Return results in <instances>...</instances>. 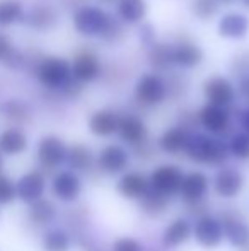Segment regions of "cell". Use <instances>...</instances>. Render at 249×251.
<instances>
[{
	"mask_svg": "<svg viewBox=\"0 0 249 251\" xmlns=\"http://www.w3.org/2000/svg\"><path fill=\"white\" fill-rule=\"evenodd\" d=\"M183 155L188 161L206 168H222L230 157L226 140L205 132H193L189 135Z\"/></svg>",
	"mask_w": 249,
	"mask_h": 251,
	"instance_id": "6da1fadb",
	"label": "cell"
},
{
	"mask_svg": "<svg viewBox=\"0 0 249 251\" xmlns=\"http://www.w3.org/2000/svg\"><path fill=\"white\" fill-rule=\"evenodd\" d=\"M67 154H68V146L67 142L58 135H43L36 144V152H34V157L38 162V169L48 175L62 168L67 162Z\"/></svg>",
	"mask_w": 249,
	"mask_h": 251,
	"instance_id": "7a4b0ae2",
	"label": "cell"
},
{
	"mask_svg": "<svg viewBox=\"0 0 249 251\" xmlns=\"http://www.w3.org/2000/svg\"><path fill=\"white\" fill-rule=\"evenodd\" d=\"M36 79L46 89L60 91L72 79V63L62 56H45L36 63Z\"/></svg>",
	"mask_w": 249,
	"mask_h": 251,
	"instance_id": "3957f363",
	"label": "cell"
},
{
	"mask_svg": "<svg viewBox=\"0 0 249 251\" xmlns=\"http://www.w3.org/2000/svg\"><path fill=\"white\" fill-rule=\"evenodd\" d=\"M217 217L224 229V241H227L237 251L249 246V224L237 208L226 207Z\"/></svg>",
	"mask_w": 249,
	"mask_h": 251,
	"instance_id": "277c9868",
	"label": "cell"
},
{
	"mask_svg": "<svg viewBox=\"0 0 249 251\" xmlns=\"http://www.w3.org/2000/svg\"><path fill=\"white\" fill-rule=\"evenodd\" d=\"M50 193L57 201L62 203H75L80 199L84 190L82 176L70 169H58L48 179Z\"/></svg>",
	"mask_w": 249,
	"mask_h": 251,
	"instance_id": "5b68a950",
	"label": "cell"
},
{
	"mask_svg": "<svg viewBox=\"0 0 249 251\" xmlns=\"http://www.w3.org/2000/svg\"><path fill=\"white\" fill-rule=\"evenodd\" d=\"M132 154L121 144H108L96 154V171L104 176H121L130 169Z\"/></svg>",
	"mask_w": 249,
	"mask_h": 251,
	"instance_id": "8992f818",
	"label": "cell"
},
{
	"mask_svg": "<svg viewBox=\"0 0 249 251\" xmlns=\"http://www.w3.org/2000/svg\"><path fill=\"white\" fill-rule=\"evenodd\" d=\"M184 171L178 164H159L149 173V185L150 190L160 193V195L167 197L173 200L180 193V186L183 181Z\"/></svg>",
	"mask_w": 249,
	"mask_h": 251,
	"instance_id": "52a82bcc",
	"label": "cell"
},
{
	"mask_svg": "<svg viewBox=\"0 0 249 251\" xmlns=\"http://www.w3.org/2000/svg\"><path fill=\"white\" fill-rule=\"evenodd\" d=\"M246 186V178L243 171L237 169L236 166H222L217 168L215 175L212 176V192L219 199L224 200H234L244 192Z\"/></svg>",
	"mask_w": 249,
	"mask_h": 251,
	"instance_id": "ba28073f",
	"label": "cell"
},
{
	"mask_svg": "<svg viewBox=\"0 0 249 251\" xmlns=\"http://www.w3.org/2000/svg\"><path fill=\"white\" fill-rule=\"evenodd\" d=\"M193 239L203 250H217L224 243V229L219 217L210 212L193 219Z\"/></svg>",
	"mask_w": 249,
	"mask_h": 251,
	"instance_id": "9c48e42d",
	"label": "cell"
},
{
	"mask_svg": "<svg viewBox=\"0 0 249 251\" xmlns=\"http://www.w3.org/2000/svg\"><path fill=\"white\" fill-rule=\"evenodd\" d=\"M111 16L101 7L82 5L73 12V27L84 36H101L110 24Z\"/></svg>",
	"mask_w": 249,
	"mask_h": 251,
	"instance_id": "30bf717a",
	"label": "cell"
},
{
	"mask_svg": "<svg viewBox=\"0 0 249 251\" xmlns=\"http://www.w3.org/2000/svg\"><path fill=\"white\" fill-rule=\"evenodd\" d=\"M46 190H48V176L38 168L23 173L16 179L17 200L23 201L24 205H31L34 201L41 200L46 195Z\"/></svg>",
	"mask_w": 249,
	"mask_h": 251,
	"instance_id": "8fae6325",
	"label": "cell"
},
{
	"mask_svg": "<svg viewBox=\"0 0 249 251\" xmlns=\"http://www.w3.org/2000/svg\"><path fill=\"white\" fill-rule=\"evenodd\" d=\"M212 186V178L202 169H191L183 175V181L180 186V197L184 205H195L206 201V195Z\"/></svg>",
	"mask_w": 249,
	"mask_h": 251,
	"instance_id": "7c38bea8",
	"label": "cell"
},
{
	"mask_svg": "<svg viewBox=\"0 0 249 251\" xmlns=\"http://www.w3.org/2000/svg\"><path fill=\"white\" fill-rule=\"evenodd\" d=\"M167 86L164 79L157 74H143L135 84V100L142 106H157L167 98Z\"/></svg>",
	"mask_w": 249,
	"mask_h": 251,
	"instance_id": "4fadbf2b",
	"label": "cell"
},
{
	"mask_svg": "<svg viewBox=\"0 0 249 251\" xmlns=\"http://www.w3.org/2000/svg\"><path fill=\"white\" fill-rule=\"evenodd\" d=\"M196 122L203 128V132L208 133V135L219 137V139L227 135L230 132V126H232V118H230L229 109L212 104H205L196 113Z\"/></svg>",
	"mask_w": 249,
	"mask_h": 251,
	"instance_id": "5bb4252c",
	"label": "cell"
},
{
	"mask_svg": "<svg viewBox=\"0 0 249 251\" xmlns=\"http://www.w3.org/2000/svg\"><path fill=\"white\" fill-rule=\"evenodd\" d=\"M203 96L206 100V104L229 109L236 100V87L227 77L212 75L203 84Z\"/></svg>",
	"mask_w": 249,
	"mask_h": 251,
	"instance_id": "9a60e30c",
	"label": "cell"
},
{
	"mask_svg": "<svg viewBox=\"0 0 249 251\" xmlns=\"http://www.w3.org/2000/svg\"><path fill=\"white\" fill-rule=\"evenodd\" d=\"M149 175L138 169H128L121 176H118L116 192L121 199L128 201H138L149 193Z\"/></svg>",
	"mask_w": 249,
	"mask_h": 251,
	"instance_id": "2e32d148",
	"label": "cell"
},
{
	"mask_svg": "<svg viewBox=\"0 0 249 251\" xmlns=\"http://www.w3.org/2000/svg\"><path fill=\"white\" fill-rule=\"evenodd\" d=\"M193 239V221L188 217H174L164 226L160 232V245L166 250H176Z\"/></svg>",
	"mask_w": 249,
	"mask_h": 251,
	"instance_id": "e0dca14e",
	"label": "cell"
},
{
	"mask_svg": "<svg viewBox=\"0 0 249 251\" xmlns=\"http://www.w3.org/2000/svg\"><path fill=\"white\" fill-rule=\"evenodd\" d=\"M116 135L120 140L128 147H136L149 140V128H147L145 122L140 118L138 115L133 113H125L120 115V123H118V132Z\"/></svg>",
	"mask_w": 249,
	"mask_h": 251,
	"instance_id": "ac0fdd59",
	"label": "cell"
},
{
	"mask_svg": "<svg viewBox=\"0 0 249 251\" xmlns=\"http://www.w3.org/2000/svg\"><path fill=\"white\" fill-rule=\"evenodd\" d=\"M67 169L77 173L79 176H94L96 171V154L86 144H73L68 146L67 154Z\"/></svg>",
	"mask_w": 249,
	"mask_h": 251,
	"instance_id": "d6986e66",
	"label": "cell"
},
{
	"mask_svg": "<svg viewBox=\"0 0 249 251\" xmlns=\"http://www.w3.org/2000/svg\"><path fill=\"white\" fill-rule=\"evenodd\" d=\"M101 62L97 55L91 50H82L75 55L72 62V77L80 84H89L99 77Z\"/></svg>",
	"mask_w": 249,
	"mask_h": 251,
	"instance_id": "ffe728a7",
	"label": "cell"
},
{
	"mask_svg": "<svg viewBox=\"0 0 249 251\" xmlns=\"http://www.w3.org/2000/svg\"><path fill=\"white\" fill-rule=\"evenodd\" d=\"M58 219V207L51 199L43 197L41 200L27 205V222L36 229H48Z\"/></svg>",
	"mask_w": 249,
	"mask_h": 251,
	"instance_id": "44dd1931",
	"label": "cell"
},
{
	"mask_svg": "<svg viewBox=\"0 0 249 251\" xmlns=\"http://www.w3.org/2000/svg\"><path fill=\"white\" fill-rule=\"evenodd\" d=\"M189 135H191V133H189L186 128H183V126H180V125L169 126V128H166L159 135L156 147H157V151H160L162 154L180 155L186 149Z\"/></svg>",
	"mask_w": 249,
	"mask_h": 251,
	"instance_id": "7402d4cb",
	"label": "cell"
},
{
	"mask_svg": "<svg viewBox=\"0 0 249 251\" xmlns=\"http://www.w3.org/2000/svg\"><path fill=\"white\" fill-rule=\"evenodd\" d=\"M120 123V113L111 108H101L89 116V132L96 137H113L118 132Z\"/></svg>",
	"mask_w": 249,
	"mask_h": 251,
	"instance_id": "603a6c76",
	"label": "cell"
},
{
	"mask_svg": "<svg viewBox=\"0 0 249 251\" xmlns=\"http://www.w3.org/2000/svg\"><path fill=\"white\" fill-rule=\"evenodd\" d=\"M0 115L5 122L10 123V126H19L23 128L24 125L33 122V108L29 102L12 98V100H5L0 102Z\"/></svg>",
	"mask_w": 249,
	"mask_h": 251,
	"instance_id": "cb8c5ba5",
	"label": "cell"
},
{
	"mask_svg": "<svg viewBox=\"0 0 249 251\" xmlns=\"http://www.w3.org/2000/svg\"><path fill=\"white\" fill-rule=\"evenodd\" d=\"M29 147L27 133L19 126H7L0 132V154L7 157H17Z\"/></svg>",
	"mask_w": 249,
	"mask_h": 251,
	"instance_id": "d4e9b609",
	"label": "cell"
},
{
	"mask_svg": "<svg viewBox=\"0 0 249 251\" xmlns=\"http://www.w3.org/2000/svg\"><path fill=\"white\" fill-rule=\"evenodd\" d=\"M23 21L36 31H50L57 27L58 12L48 3H36L27 12H24Z\"/></svg>",
	"mask_w": 249,
	"mask_h": 251,
	"instance_id": "484cf974",
	"label": "cell"
},
{
	"mask_svg": "<svg viewBox=\"0 0 249 251\" xmlns=\"http://www.w3.org/2000/svg\"><path fill=\"white\" fill-rule=\"evenodd\" d=\"M41 251H72L73 236L65 227H48L43 231L40 239Z\"/></svg>",
	"mask_w": 249,
	"mask_h": 251,
	"instance_id": "4316f807",
	"label": "cell"
},
{
	"mask_svg": "<svg viewBox=\"0 0 249 251\" xmlns=\"http://www.w3.org/2000/svg\"><path fill=\"white\" fill-rule=\"evenodd\" d=\"M173 62L181 69H195L203 62V50L193 41H178L173 45Z\"/></svg>",
	"mask_w": 249,
	"mask_h": 251,
	"instance_id": "83f0119b",
	"label": "cell"
},
{
	"mask_svg": "<svg viewBox=\"0 0 249 251\" xmlns=\"http://www.w3.org/2000/svg\"><path fill=\"white\" fill-rule=\"evenodd\" d=\"M249 33V19L244 14H226L219 23V34L227 40H243Z\"/></svg>",
	"mask_w": 249,
	"mask_h": 251,
	"instance_id": "f1b7e54d",
	"label": "cell"
},
{
	"mask_svg": "<svg viewBox=\"0 0 249 251\" xmlns=\"http://www.w3.org/2000/svg\"><path fill=\"white\" fill-rule=\"evenodd\" d=\"M138 203V210L142 212L145 217L149 219H159L169 210L171 205V199L160 195V193L154 192V190H149L145 197L142 200L136 201Z\"/></svg>",
	"mask_w": 249,
	"mask_h": 251,
	"instance_id": "f546056e",
	"label": "cell"
},
{
	"mask_svg": "<svg viewBox=\"0 0 249 251\" xmlns=\"http://www.w3.org/2000/svg\"><path fill=\"white\" fill-rule=\"evenodd\" d=\"M116 12L123 23L138 24L147 14V2L145 0H118Z\"/></svg>",
	"mask_w": 249,
	"mask_h": 251,
	"instance_id": "4dcf8cb0",
	"label": "cell"
},
{
	"mask_svg": "<svg viewBox=\"0 0 249 251\" xmlns=\"http://www.w3.org/2000/svg\"><path fill=\"white\" fill-rule=\"evenodd\" d=\"M149 63L156 70H166L174 65L173 62V45L169 43H156L149 50Z\"/></svg>",
	"mask_w": 249,
	"mask_h": 251,
	"instance_id": "1f68e13d",
	"label": "cell"
},
{
	"mask_svg": "<svg viewBox=\"0 0 249 251\" xmlns=\"http://www.w3.org/2000/svg\"><path fill=\"white\" fill-rule=\"evenodd\" d=\"M24 7L19 0H0V27H9L23 21Z\"/></svg>",
	"mask_w": 249,
	"mask_h": 251,
	"instance_id": "d6a6232c",
	"label": "cell"
},
{
	"mask_svg": "<svg viewBox=\"0 0 249 251\" xmlns=\"http://www.w3.org/2000/svg\"><path fill=\"white\" fill-rule=\"evenodd\" d=\"M227 151L229 155L236 161L248 162L249 161V135L244 132H236L227 140Z\"/></svg>",
	"mask_w": 249,
	"mask_h": 251,
	"instance_id": "836d02e7",
	"label": "cell"
},
{
	"mask_svg": "<svg viewBox=\"0 0 249 251\" xmlns=\"http://www.w3.org/2000/svg\"><path fill=\"white\" fill-rule=\"evenodd\" d=\"M220 9L219 0H193L191 2V12L196 19L200 21H210L217 16Z\"/></svg>",
	"mask_w": 249,
	"mask_h": 251,
	"instance_id": "e575fe53",
	"label": "cell"
},
{
	"mask_svg": "<svg viewBox=\"0 0 249 251\" xmlns=\"http://www.w3.org/2000/svg\"><path fill=\"white\" fill-rule=\"evenodd\" d=\"M17 200L16 193V179L10 178L5 173H0V207L10 205Z\"/></svg>",
	"mask_w": 249,
	"mask_h": 251,
	"instance_id": "d590c367",
	"label": "cell"
},
{
	"mask_svg": "<svg viewBox=\"0 0 249 251\" xmlns=\"http://www.w3.org/2000/svg\"><path fill=\"white\" fill-rule=\"evenodd\" d=\"M110 251H145V246L135 236H120L111 243Z\"/></svg>",
	"mask_w": 249,
	"mask_h": 251,
	"instance_id": "8d00e7d4",
	"label": "cell"
},
{
	"mask_svg": "<svg viewBox=\"0 0 249 251\" xmlns=\"http://www.w3.org/2000/svg\"><path fill=\"white\" fill-rule=\"evenodd\" d=\"M123 36H125V31H123V26L120 24V21L111 17L110 24H108L106 31L101 34V38H103L104 41H108V43H120V41L123 40Z\"/></svg>",
	"mask_w": 249,
	"mask_h": 251,
	"instance_id": "74e56055",
	"label": "cell"
},
{
	"mask_svg": "<svg viewBox=\"0 0 249 251\" xmlns=\"http://www.w3.org/2000/svg\"><path fill=\"white\" fill-rule=\"evenodd\" d=\"M156 151H157V147L154 146L150 140H145V142L140 144V146L133 147L130 154H133L136 159H140V161H152V159L156 157Z\"/></svg>",
	"mask_w": 249,
	"mask_h": 251,
	"instance_id": "f35d334b",
	"label": "cell"
},
{
	"mask_svg": "<svg viewBox=\"0 0 249 251\" xmlns=\"http://www.w3.org/2000/svg\"><path fill=\"white\" fill-rule=\"evenodd\" d=\"M60 91H62V94H63L65 98H70V100H73V98H79L80 94H82L84 84H80L79 80H75V79L72 77V79H70L68 82H67Z\"/></svg>",
	"mask_w": 249,
	"mask_h": 251,
	"instance_id": "ab89813d",
	"label": "cell"
},
{
	"mask_svg": "<svg viewBox=\"0 0 249 251\" xmlns=\"http://www.w3.org/2000/svg\"><path fill=\"white\" fill-rule=\"evenodd\" d=\"M16 51V48H14L12 41H10V38L7 36V34L0 33V62L5 63L7 60L12 56V53Z\"/></svg>",
	"mask_w": 249,
	"mask_h": 251,
	"instance_id": "60d3db41",
	"label": "cell"
},
{
	"mask_svg": "<svg viewBox=\"0 0 249 251\" xmlns=\"http://www.w3.org/2000/svg\"><path fill=\"white\" fill-rule=\"evenodd\" d=\"M140 41H142L143 45H147V47L156 45V31L152 29V26L143 24L142 31H140Z\"/></svg>",
	"mask_w": 249,
	"mask_h": 251,
	"instance_id": "b9f144b4",
	"label": "cell"
},
{
	"mask_svg": "<svg viewBox=\"0 0 249 251\" xmlns=\"http://www.w3.org/2000/svg\"><path fill=\"white\" fill-rule=\"evenodd\" d=\"M237 91H239L241 98H243L244 101L249 102V74H248V75L241 77L239 86H237Z\"/></svg>",
	"mask_w": 249,
	"mask_h": 251,
	"instance_id": "7bdbcfd3",
	"label": "cell"
},
{
	"mask_svg": "<svg viewBox=\"0 0 249 251\" xmlns=\"http://www.w3.org/2000/svg\"><path fill=\"white\" fill-rule=\"evenodd\" d=\"M239 126H241V132L248 133L249 135V106L246 109H243L239 115Z\"/></svg>",
	"mask_w": 249,
	"mask_h": 251,
	"instance_id": "ee69618b",
	"label": "cell"
},
{
	"mask_svg": "<svg viewBox=\"0 0 249 251\" xmlns=\"http://www.w3.org/2000/svg\"><path fill=\"white\" fill-rule=\"evenodd\" d=\"M91 251H106V250H104V248H103V246L96 245V246H94V248H92V250H91Z\"/></svg>",
	"mask_w": 249,
	"mask_h": 251,
	"instance_id": "f6af8a7d",
	"label": "cell"
},
{
	"mask_svg": "<svg viewBox=\"0 0 249 251\" xmlns=\"http://www.w3.org/2000/svg\"><path fill=\"white\" fill-rule=\"evenodd\" d=\"M2 166H3V155L0 154V173H2Z\"/></svg>",
	"mask_w": 249,
	"mask_h": 251,
	"instance_id": "bcb514c9",
	"label": "cell"
},
{
	"mask_svg": "<svg viewBox=\"0 0 249 251\" xmlns=\"http://www.w3.org/2000/svg\"><path fill=\"white\" fill-rule=\"evenodd\" d=\"M241 2H243L244 7H248V9H249V0H241Z\"/></svg>",
	"mask_w": 249,
	"mask_h": 251,
	"instance_id": "7dc6e473",
	"label": "cell"
},
{
	"mask_svg": "<svg viewBox=\"0 0 249 251\" xmlns=\"http://www.w3.org/2000/svg\"><path fill=\"white\" fill-rule=\"evenodd\" d=\"M101 2H106V3H111V2H114V0H101ZM118 2V0H116Z\"/></svg>",
	"mask_w": 249,
	"mask_h": 251,
	"instance_id": "c3c4849f",
	"label": "cell"
},
{
	"mask_svg": "<svg viewBox=\"0 0 249 251\" xmlns=\"http://www.w3.org/2000/svg\"><path fill=\"white\" fill-rule=\"evenodd\" d=\"M219 2H232V0H219Z\"/></svg>",
	"mask_w": 249,
	"mask_h": 251,
	"instance_id": "681fc988",
	"label": "cell"
},
{
	"mask_svg": "<svg viewBox=\"0 0 249 251\" xmlns=\"http://www.w3.org/2000/svg\"><path fill=\"white\" fill-rule=\"evenodd\" d=\"M241 251H249V246H246V248H244V250H241Z\"/></svg>",
	"mask_w": 249,
	"mask_h": 251,
	"instance_id": "f907efd6",
	"label": "cell"
},
{
	"mask_svg": "<svg viewBox=\"0 0 249 251\" xmlns=\"http://www.w3.org/2000/svg\"><path fill=\"white\" fill-rule=\"evenodd\" d=\"M0 217H2V207H0Z\"/></svg>",
	"mask_w": 249,
	"mask_h": 251,
	"instance_id": "816d5d0a",
	"label": "cell"
}]
</instances>
